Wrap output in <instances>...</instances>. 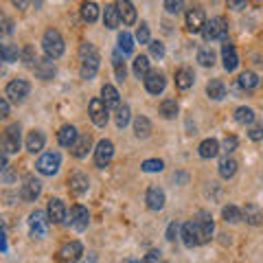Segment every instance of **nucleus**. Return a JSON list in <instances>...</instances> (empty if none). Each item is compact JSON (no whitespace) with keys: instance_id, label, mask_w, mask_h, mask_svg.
<instances>
[{"instance_id":"bb28decb","label":"nucleus","mask_w":263,"mask_h":263,"mask_svg":"<svg viewBox=\"0 0 263 263\" xmlns=\"http://www.w3.org/2000/svg\"><path fill=\"white\" fill-rule=\"evenodd\" d=\"M197 152H200L202 158H215V156L219 154V143L215 141V138H206V141L200 143Z\"/></svg>"},{"instance_id":"864d4df0","label":"nucleus","mask_w":263,"mask_h":263,"mask_svg":"<svg viewBox=\"0 0 263 263\" xmlns=\"http://www.w3.org/2000/svg\"><path fill=\"white\" fill-rule=\"evenodd\" d=\"M176 235H178V224H176V221H171L169 228H167V239H169V241H174V239H176Z\"/></svg>"},{"instance_id":"c85d7f7f","label":"nucleus","mask_w":263,"mask_h":263,"mask_svg":"<svg viewBox=\"0 0 263 263\" xmlns=\"http://www.w3.org/2000/svg\"><path fill=\"white\" fill-rule=\"evenodd\" d=\"M193 81H195V75H193V70H189V68H180L176 72V86L180 90H189L193 86Z\"/></svg>"},{"instance_id":"13d9d810","label":"nucleus","mask_w":263,"mask_h":263,"mask_svg":"<svg viewBox=\"0 0 263 263\" xmlns=\"http://www.w3.org/2000/svg\"><path fill=\"white\" fill-rule=\"evenodd\" d=\"M0 250H7V241H5V233H0Z\"/></svg>"},{"instance_id":"1a4fd4ad","label":"nucleus","mask_w":263,"mask_h":263,"mask_svg":"<svg viewBox=\"0 0 263 263\" xmlns=\"http://www.w3.org/2000/svg\"><path fill=\"white\" fill-rule=\"evenodd\" d=\"M90 119H92V123L97 127H105L110 114H108V108H105V103L101 99H92V101H90Z\"/></svg>"},{"instance_id":"9d476101","label":"nucleus","mask_w":263,"mask_h":263,"mask_svg":"<svg viewBox=\"0 0 263 263\" xmlns=\"http://www.w3.org/2000/svg\"><path fill=\"white\" fill-rule=\"evenodd\" d=\"M81 254H84V246L79 241H68L62 246L60 250V261L62 263H77L81 259Z\"/></svg>"},{"instance_id":"de8ad7c7","label":"nucleus","mask_w":263,"mask_h":263,"mask_svg":"<svg viewBox=\"0 0 263 263\" xmlns=\"http://www.w3.org/2000/svg\"><path fill=\"white\" fill-rule=\"evenodd\" d=\"M221 147H224L226 154L235 152V149H237V138H235V136H226V138H224V145H221Z\"/></svg>"},{"instance_id":"79ce46f5","label":"nucleus","mask_w":263,"mask_h":263,"mask_svg":"<svg viewBox=\"0 0 263 263\" xmlns=\"http://www.w3.org/2000/svg\"><path fill=\"white\" fill-rule=\"evenodd\" d=\"M129 123V105H119L117 108V125L125 127Z\"/></svg>"},{"instance_id":"7ed1b4c3","label":"nucleus","mask_w":263,"mask_h":263,"mask_svg":"<svg viewBox=\"0 0 263 263\" xmlns=\"http://www.w3.org/2000/svg\"><path fill=\"white\" fill-rule=\"evenodd\" d=\"M42 48H44L48 60H57V57H62L66 46H64V37L60 35V31L48 29L44 33V37H42Z\"/></svg>"},{"instance_id":"f03ea898","label":"nucleus","mask_w":263,"mask_h":263,"mask_svg":"<svg viewBox=\"0 0 263 263\" xmlns=\"http://www.w3.org/2000/svg\"><path fill=\"white\" fill-rule=\"evenodd\" d=\"M79 60H81V77L84 79H92L97 75V70H99V51H97V46L95 44H90V42H84L79 48Z\"/></svg>"},{"instance_id":"5fc2aeb1","label":"nucleus","mask_w":263,"mask_h":263,"mask_svg":"<svg viewBox=\"0 0 263 263\" xmlns=\"http://www.w3.org/2000/svg\"><path fill=\"white\" fill-rule=\"evenodd\" d=\"M7 114H9V101L0 97V119H5Z\"/></svg>"},{"instance_id":"423d86ee","label":"nucleus","mask_w":263,"mask_h":263,"mask_svg":"<svg viewBox=\"0 0 263 263\" xmlns=\"http://www.w3.org/2000/svg\"><path fill=\"white\" fill-rule=\"evenodd\" d=\"M48 215L42 211H33L29 215V230H31V237H35V239H42L46 237L48 233Z\"/></svg>"},{"instance_id":"72a5a7b5","label":"nucleus","mask_w":263,"mask_h":263,"mask_svg":"<svg viewBox=\"0 0 263 263\" xmlns=\"http://www.w3.org/2000/svg\"><path fill=\"white\" fill-rule=\"evenodd\" d=\"M206 95L211 99H215V101H219V99L226 97V88H224V84H221L219 79H211V84L206 86Z\"/></svg>"},{"instance_id":"f257e3e1","label":"nucleus","mask_w":263,"mask_h":263,"mask_svg":"<svg viewBox=\"0 0 263 263\" xmlns=\"http://www.w3.org/2000/svg\"><path fill=\"white\" fill-rule=\"evenodd\" d=\"M213 230H215L213 219L206 215V213H200V219L186 221L182 226V241H184V246H189V248L202 246L213 237Z\"/></svg>"},{"instance_id":"6ab92c4d","label":"nucleus","mask_w":263,"mask_h":263,"mask_svg":"<svg viewBox=\"0 0 263 263\" xmlns=\"http://www.w3.org/2000/svg\"><path fill=\"white\" fill-rule=\"evenodd\" d=\"M55 72H57V70H55V64H53V60H48V57L35 62V75H37L40 79L48 81V79L55 77Z\"/></svg>"},{"instance_id":"393cba45","label":"nucleus","mask_w":263,"mask_h":263,"mask_svg":"<svg viewBox=\"0 0 263 263\" xmlns=\"http://www.w3.org/2000/svg\"><path fill=\"white\" fill-rule=\"evenodd\" d=\"M103 24H105L108 29H117L119 24H121V15H119V7H117V5H105Z\"/></svg>"},{"instance_id":"603ef678","label":"nucleus","mask_w":263,"mask_h":263,"mask_svg":"<svg viewBox=\"0 0 263 263\" xmlns=\"http://www.w3.org/2000/svg\"><path fill=\"white\" fill-rule=\"evenodd\" d=\"M160 261V250H149L145 257V263H158Z\"/></svg>"},{"instance_id":"2eb2a0df","label":"nucleus","mask_w":263,"mask_h":263,"mask_svg":"<svg viewBox=\"0 0 263 263\" xmlns=\"http://www.w3.org/2000/svg\"><path fill=\"white\" fill-rule=\"evenodd\" d=\"M46 215H48V221H53V224H62V221L66 219V206H64V202L57 200V197L48 200Z\"/></svg>"},{"instance_id":"bf43d9fd","label":"nucleus","mask_w":263,"mask_h":263,"mask_svg":"<svg viewBox=\"0 0 263 263\" xmlns=\"http://www.w3.org/2000/svg\"><path fill=\"white\" fill-rule=\"evenodd\" d=\"M3 62H7L5 60V44H0V64H3Z\"/></svg>"},{"instance_id":"4d7b16f0","label":"nucleus","mask_w":263,"mask_h":263,"mask_svg":"<svg viewBox=\"0 0 263 263\" xmlns=\"http://www.w3.org/2000/svg\"><path fill=\"white\" fill-rule=\"evenodd\" d=\"M3 169H7V154L0 152V171H3Z\"/></svg>"},{"instance_id":"b1692460","label":"nucleus","mask_w":263,"mask_h":263,"mask_svg":"<svg viewBox=\"0 0 263 263\" xmlns=\"http://www.w3.org/2000/svg\"><path fill=\"white\" fill-rule=\"evenodd\" d=\"M77 138H79V134H77V129L72 125H64L60 129V134H57V141H60L62 147H72Z\"/></svg>"},{"instance_id":"dca6fc26","label":"nucleus","mask_w":263,"mask_h":263,"mask_svg":"<svg viewBox=\"0 0 263 263\" xmlns=\"http://www.w3.org/2000/svg\"><path fill=\"white\" fill-rule=\"evenodd\" d=\"M40 191H42V182H40L37 178L29 176L27 180H24V184H22V191H20V195H22V200L33 202V200H35V197L40 195Z\"/></svg>"},{"instance_id":"39448f33","label":"nucleus","mask_w":263,"mask_h":263,"mask_svg":"<svg viewBox=\"0 0 263 263\" xmlns=\"http://www.w3.org/2000/svg\"><path fill=\"white\" fill-rule=\"evenodd\" d=\"M60 164H62V156L57 154V152H46L40 156V160H37V171L40 174H44V176H55L57 171H60Z\"/></svg>"},{"instance_id":"412c9836","label":"nucleus","mask_w":263,"mask_h":263,"mask_svg":"<svg viewBox=\"0 0 263 263\" xmlns=\"http://www.w3.org/2000/svg\"><path fill=\"white\" fill-rule=\"evenodd\" d=\"M101 101L105 103V108H119L121 105V99H119V92H117V88L110 86V84H105L101 88Z\"/></svg>"},{"instance_id":"a19ab883","label":"nucleus","mask_w":263,"mask_h":263,"mask_svg":"<svg viewBox=\"0 0 263 263\" xmlns=\"http://www.w3.org/2000/svg\"><path fill=\"white\" fill-rule=\"evenodd\" d=\"M197 62L202 66H213L215 64V53H213V48H202L200 53H197Z\"/></svg>"},{"instance_id":"c756f323","label":"nucleus","mask_w":263,"mask_h":263,"mask_svg":"<svg viewBox=\"0 0 263 263\" xmlns=\"http://www.w3.org/2000/svg\"><path fill=\"white\" fill-rule=\"evenodd\" d=\"M235 121L239 123V125H252V123H254V110L241 105V108L235 110Z\"/></svg>"},{"instance_id":"f8f14e48","label":"nucleus","mask_w":263,"mask_h":263,"mask_svg":"<svg viewBox=\"0 0 263 263\" xmlns=\"http://www.w3.org/2000/svg\"><path fill=\"white\" fill-rule=\"evenodd\" d=\"M206 24V15H204L202 7H193V9L186 11V29L191 33H200Z\"/></svg>"},{"instance_id":"c9c22d12","label":"nucleus","mask_w":263,"mask_h":263,"mask_svg":"<svg viewBox=\"0 0 263 263\" xmlns=\"http://www.w3.org/2000/svg\"><path fill=\"white\" fill-rule=\"evenodd\" d=\"M119 51L123 55H132V51H134V40H132V35L127 31L119 33Z\"/></svg>"},{"instance_id":"58836bf2","label":"nucleus","mask_w":263,"mask_h":263,"mask_svg":"<svg viewBox=\"0 0 263 263\" xmlns=\"http://www.w3.org/2000/svg\"><path fill=\"white\" fill-rule=\"evenodd\" d=\"M160 114L164 119H174L178 114V103L176 99H164V101L160 103Z\"/></svg>"},{"instance_id":"6e6d98bb","label":"nucleus","mask_w":263,"mask_h":263,"mask_svg":"<svg viewBox=\"0 0 263 263\" xmlns=\"http://www.w3.org/2000/svg\"><path fill=\"white\" fill-rule=\"evenodd\" d=\"M22 57H24V64H29V66H33V62H37V60H33V51H31V46L24 48Z\"/></svg>"},{"instance_id":"ddd939ff","label":"nucleus","mask_w":263,"mask_h":263,"mask_svg":"<svg viewBox=\"0 0 263 263\" xmlns=\"http://www.w3.org/2000/svg\"><path fill=\"white\" fill-rule=\"evenodd\" d=\"M164 86H167V79H164V75L160 70H149L147 72V77H145V88H147V92H152V95H160Z\"/></svg>"},{"instance_id":"0e129e2a","label":"nucleus","mask_w":263,"mask_h":263,"mask_svg":"<svg viewBox=\"0 0 263 263\" xmlns=\"http://www.w3.org/2000/svg\"><path fill=\"white\" fill-rule=\"evenodd\" d=\"M0 233H3V217H0Z\"/></svg>"},{"instance_id":"c03bdc74","label":"nucleus","mask_w":263,"mask_h":263,"mask_svg":"<svg viewBox=\"0 0 263 263\" xmlns=\"http://www.w3.org/2000/svg\"><path fill=\"white\" fill-rule=\"evenodd\" d=\"M136 40L141 44H149V27H147V22H141V27L136 31Z\"/></svg>"},{"instance_id":"a878e982","label":"nucleus","mask_w":263,"mask_h":263,"mask_svg":"<svg viewBox=\"0 0 263 263\" xmlns=\"http://www.w3.org/2000/svg\"><path fill=\"white\" fill-rule=\"evenodd\" d=\"M44 134L42 132H37V129H33L31 134L27 136V149L31 152V154H37V152H42L44 149Z\"/></svg>"},{"instance_id":"4be33fe9","label":"nucleus","mask_w":263,"mask_h":263,"mask_svg":"<svg viewBox=\"0 0 263 263\" xmlns=\"http://www.w3.org/2000/svg\"><path fill=\"white\" fill-rule=\"evenodd\" d=\"M88 184H90L88 176H84V174H72L68 178V186H70V191L75 195H84L88 191Z\"/></svg>"},{"instance_id":"6e6552de","label":"nucleus","mask_w":263,"mask_h":263,"mask_svg":"<svg viewBox=\"0 0 263 263\" xmlns=\"http://www.w3.org/2000/svg\"><path fill=\"white\" fill-rule=\"evenodd\" d=\"M20 143H22V138H20V125H18V123H13V125L7 127L5 134H3L5 154H18Z\"/></svg>"},{"instance_id":"aec40b11","label":"nucleus","mask_w":263,"mask_h":263,"mask_svg":"<svg viewBox=\"0 0 263 263\" xmlns=\"http://www.w3.org/2000/svg\"><path fill=\"white\" fill-rule=\"evenodd\" d=\"M221 57H224V68L228 72H233L237 66H239V57H237V51H235V46L233 44H224L221 46Z\"/></svg>"},{"instance_id":"e2e57ef3","label":"nucleus","mask_w":263,"mask_h":263,"mask_svg":"<svg viewBox=\"0 0 263 263\" xmlns=\"http://www.w3.org/2000/svg\"><path fill=\"white\" fill-rule=\"evenodd\" d=\"M123 263H138V261H136V259H125Z\"/></svg>"},{"instance_id":"052dcab7","label":"nucleus","mask_w":263,"mask_h":263,"mask_svg":"<svg viewBox=\"0 0 263 263\" xmlns=\"http://www.w3.org/2000/svg\"><path fill=\"white\" fill-rule=\"evenodd\" d=\"M228 7H235V9H241V7H246V3H228Z\"/></svg>"},{"instance_id":"cd10ccee","label":"nucleus","mask_w":263,"mask_h":263,"mask_svg":"<svg viewBox=\"0 0 263 263\" xmlns=\"http://www.w3.org/2000/svg\"><path fill=\"white\" fill-rule=\"evenodd\" d=\"M243 219L248 221V224H252V226H259L261 221H263V211L257 206V204H248V206L243 209Z\"/></svg>"},{"instance_id":"0eeeda50","label":"nucleus","mask_w":263,"mask_h":263,"mask_svg":"<svg viewBox=\"0 0 263 263\" xmlns=\"http://www.w3.org/2000/svg\"><path fill=\"white\" fill-rule=\"evenodd\" d=\"M29 90H31V86H29L27 79H13L11 84L7 86V99H9L11 103L20 105L24 99L29 97Z\"/></svg>"},{"instance_id":"37998d69","label":"nucleus","mask_w":263,"mask_h":263,"mask_svg":"<svg viewBox=\"0 0 263 263\" xmlns=\"http://www.w3.org/2000/svg\"><path fill=\"white\" fill-rule=\"evenodd\" d=\"M162 167H164V162L158 160V158H149V160L143 162V171H147V174H156V171H162Z\"/></svg>"},{"instance_id":"680f3d73","label":"nucleus","mask_w":263,"mask_h":263,"mask_svg":"<svg viewBox=\"0 0 263 263\" xmlns=\"http://www.w3.org/2000/svg\"><path fill=\"white\" fill-rule=\"evenodd\" d=\"M86 263H97V257H95V254H90V257H88V261Z\"/></svg>"},{"instance_id":"2f4dec72","label":"nucleus","mask_w":263,"mask_h":263,"mask_svg":"<svg viewBox=\"0 0 263 263\" xmlns=\"http://www.w3.org/2000/svg\"><path fill=\"white\" fill-rule=\"evenodd\" d=\"M239 86L243 90H254L259 86V77H257V72H252V70H243L241 75H239Z\"/></svg>"},{"instance_id":"473e14b6","label":"nucleus","mask_w":263,"mask_h":263,"mask_svg":"<svg viewBox=\"0 0 263 263\" xmlns=\"http://www.w3.org/2000/svg\"><path fill=\"white\" fill-rule=\"evenodd\" d=\"M134 132H136L138 138H147V136H149V132H152L149 119H147V117H136L134 119Z\"/></svg>"},{"instance_id":"49530a36","label":"nucleus","mask_w":263,"mask_h":263,"mask_svg":"<svg viewBox=\"0 0 263 263\" xmlns=\"http://www.w3.org/2000/svg\"><path fill=\"white\" fill-rule=\"evenodd\" d=\"M18 57H20V51H18V48H15V46H7V44H5V60H7V62H15Z\"/></svg>"},{"instance_id":"3c124183","label":"nucleus","mask_w":263,"mask_h":263,"mask_svg":"<svg viewBox=\"0 0 263 263\" xmlns=\"http://www.w3.org/2000/svg\"><path fill=\"white\" fill-rule=\"evenodd\" d=\"M11 27H13V22H11L9 18H5V20H3V24H0V35H9V33L13 31Z\"/></svg>"},{"instance_id":"5701e85b","label":"nucleus","mask_w":263,"mask_h":263,"mask_svg":"<svg viewBox=\"0 0 263 263\" xmlns=\"http://www.w3.org/2000/svg\"><path fill=\"white\" fill-rule=\"evenodd\" d=\"M117 7H119V15H121V20H123V24H134L136 22V9H134V5L132 3H127V0H121V3H117Z\"/></svg>"},{"instance_id":"4468645a","label":"nucleus","mask_w":263,"mask_h":263,"mask_svg":"<svg viewBox=\"0 0 263 263\" xmlns=\"http://www.w3.org/2000/svg\"><path fill=\"white\" fill-rule=\"evenodd\" d=\"M88 221H90V213L88 209H84L81 204L70 209V226L75 230H86L88 228Z\"/></svg>"},{"instance_id":"7c9ffc66","label":"nucleus","mask_w":263,"mask_h":263,"mask_svg":"<svg viewBox=\"0 0 263 263\" xmlns=\"http://www.w3.org/2000/svg\"><path fill=\"white\" fill-rule=\"evenodd\" d=\"M147 72H149V57H147V55H138L134 60V75L138 79H145Z\"/></svg>"},{"instance_id":"f3484780","label":"nucleus","mask_w":263,"mask_h":263,"mask_svg":"<svg viewBox=\"0 0 263 263\" xmlns=\"http://www.w3.org/2000/svg\"><path fill=\"white\" fill-rule=\"evenodd\" d=\"M145 202H147V209L160 211L164 206V191L160 186H149L147 189V195H145Z\"/></svg>"},{"instance_id":"e433bc0d","label":"nucleus","mask_w":263,"mask_h":263,"mask_svg":"<svg viewBox=\"0 0 263 263\" xmlns=\"http://www.w3.org/2000/svg\"><path fill=\"white\" fill-rule=\"evenodd\" d=\"M235 171H237V160H233V158H221V162H219V176L221 178H233Z\"/></svg>"},{"instance_id":"09e8293b","label":"nucleus","mask_w":263,"mask_h":263,"mask_svg":"<svg viewBox=\"0 0 263 263\" xmlns=\"http://www.w3.org/2000/svg\"><path fill=\"white\" fill-rule=\"evenodd\" d=\"M164 9H167L169 13H180V9H182V3H174V0H167V3H164Z\"/></svg>"},{"instance_id":"a18cd8bd","label":"nucleus","mask_w":263,"mask_h":263,"mask_svg":"<svg viewBox=\"0 0 263 263\" xmlns=\"http://www.w3.org/2000/svg\"><path fill=\"white\" fill-rule=\"evenodd\" d=\"M149 51H152L154 57H158V60H160V57L164 55V44L158 42V40H154V42H149Z\"/></svg>"},{"instance_id":"ea45409f","label":"nucleus","mask_w":263,"mask_h":263,"mask_svg":"<svg viewBox=\"0 0 263 263\" xmlns=\"http://www.w3.org/2000/svg\"><path fill=\"white\" fill-rule=\"evenodd\" d=\"M221 217H224L226 221H230V224H237V221H241L243 215H241V211L233 206V204H228V206H224V211H221Z\"/></svg>"},{"instance_id":"4c0bfd02","label":"nucleus","mask_w":263,"mask_h":263,"mask_svg":"<svg viewBox=\"0 0 263 263\" xmlns=\"http://www.w3.org/2000/svg\"><path fill=\"white\" fill-rule=\"evenodd\" d=\"M81 18L84 22H95L99 18V7L95 3H84L81 5Z\"/></svg>"},{"instance_id":"20e7f679","label":"nucleus","mask_w":263,"mask_h":263,"mask_svg":"<svg viewBox=\"0 0 263 263\" xmlns=\"http://www.w3.org/2000/svg\"><path fill=\"white\" fill-rule=\"evenodd\" d=\"M226 33H228V22L224 18H219V15L206 20V24H204V29H202V35L206 42H211V40H224Z\"/></svg>"},{"instance_id":"8fccbe9b","label":"nucleus","mask_w":263,"mask_h":263,"mask_svg":"<svg viewBox=\"0 0 263 263\" xmlns=\"http://www.w3.org/2000/svg\"><path fill=\"white\" fill-rule=\"evenodd\" d=\"M250 138L252 141H261L263 138V125H252L250 127Z\"/></svg>"},{"instance_id":"a211bd4d","label":"nucleus","mask_w":263,"mask_h":263,"mask_svg":"<svg viewBox=\"0 0 263 263\" xmlns=\"http://www.w3.org/2000/svg\"><path fill=\"white\" fill-rule=\"evenodd\" d=\"M90 147H92V136H90V134H79L75 145L70 147V152H72L75 158H86L88 152H90Z\"/></svg>"},{"instance_id":"9b49d317","label":"nucleus","mask_w":263,"mask_h":263,"mask_svg":"<svg viewBox=\"0 0 263 263\" xmlns=\"http://www.w3.org/2000/svg\"><path fill=\"white\" fill-rule=\"evenodd\" d=\"M114 156V145L112 141H108V138H103V141H99L97 149H95V164L97 167H105Z\"/></svg>"},{"instance_id":"f704fd0d","label":"nucleus","mask_w":263,"mask_h":263,"mask_svg":"<svg viewBox=\"0 0 263 263\" xmlns=\"http://www.w3.org/2000/svg\"><path fill=\"white\" fill-rule=\"evenodd\" d=\"M112 66H114V75H117V79L119 81L125 79L127 68H125V62H123V57H121V51H117L112 55Z\"/></svg>"}]
</instances>
